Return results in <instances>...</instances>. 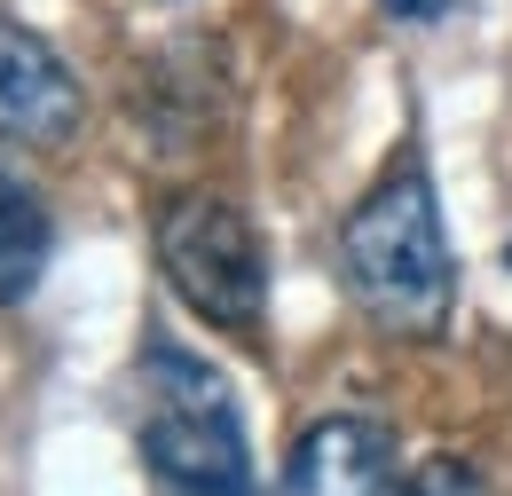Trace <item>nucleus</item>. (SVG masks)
Wrapping results in <instances>:
<instances>
[{"instance_id": "1", "label": "nucleus", "mask_w": 512, "mask_h": 496, "mask_svg": "<svg viewBox=\"0 0 512 496\" xmlns=\"http://www.w3.org/2000/svg\"><path fill=\"white\" fill-rule=\"evenodd\" d=\"M339 284L363 308V323L386 331V339H442L449 331L457 260H449L434 174H426L418 150H394V166L347 213V229H339Z\"/></svg>"}, {"instance_id": "2", "label": "nucleus", "mask_w": 512, "mask_h": 496, "mask_svg": "<svg viewBox=\"0 0 512 496\" xmlns=\"http://www.w3.org/2000/svg\"><path fill=\"white\" fill-rule=\"evenodd\" d=\"M142 473L166 496H253V457L221 371H205L182 347L142 355Z\"/></svg>"}, {"instance_id": "3", "label": "nucleus", "mask_w": 512, "mask_h": 496, "mask_svg": "<svg viewBox=\"0 0 512 496\" xmlns=\"http://www.w3.org/2000/svg\"><path fill=\"white\" fill-rule=\"evenodd\" d=\"M158 268H166L174 300L197 323L237 331V339H253L268 323V252H260V229L245 221L237 197H221V189L166 197V213H158Z\"/></svg>"}, {"instance_id": "4", "label": "nucleus", "mask_w": 512, "mask_h": 496, "mask_svg": "<svg viewBox=\"0 0 512 496\" xmlns=\"http://www.w3.org/2000/svg\"><path fill=\"white\" fill-rule=\"evenodd\" d=\"M79 79L71 63L16 16H0V142H32V150H56L79 134Z\"/></svg>"}, {"instance_id": "5", "label": "nucleus", "mask_w": 512, "mask_h": 496, "mask_svg": "<svg viewBox=\"0 0 512 496\" xmlns=\"http://www.w3.org/2000/svg\"><path fill=\"white\" fill-rule=\"evenodd\" d=\"M284 489L292 496H410V481H402V457H394L386 426H371V418H316L292 441Z\"/></svg>"}, {"instance_id": "6", "label": "nucleus", "mask_w": 512, "mask_h": 496, "mask_svg": "<svg viewBox=\"0 0 512 496\" xmlns=\"http://www.w3.org/2000/svg\"><path fill=\"white\" fill-rule=\"evenodd\" d=\"M48 252H56L48 197L24 182L16 166H0V308H24L32 300V284L48 276Z\"/></svg>"}, {"instance_id": "7", "label": "nucleus", "mask_w": 512, "mask_h": 496, "mask_svg": "<svg viewBox=\"0 0 512 496\" xmlns=\"http://www.w3.org/2000/svg\"><path fill=\"white\" fill-rule=\"evenodd\" d=\"M410 496H497L489 489V473H481V465H473V457H426V465H418V473H410Z\"/></svg>"}, {"instance_id": "8", "label": "nucleus", "mask_w": 512, "mask_h": 496, "mask_svg": "<svg viewBox=\"0 0 512 496\" xmlns=\"http://www.w3.org/2000/svg\"><path fill=\"white\" fill-rule=\"evenodd\" d=\"M386 16H394V24H442L449 16V0H379Z\"/></svg>"}, {"instance_id": "9", "label": "nucleus", "mask_w": 512, "mask_h": 496, "mask_svg": "<svg viewBox=\"0 0 512 496\" xmlns=\"http://www.w3.org/2000/svg\"><path fill=\"white\" fill-rule=\"evenodd\" d=\"M505 268H512V245H505Z\"/></svg>"}]
</instances>
